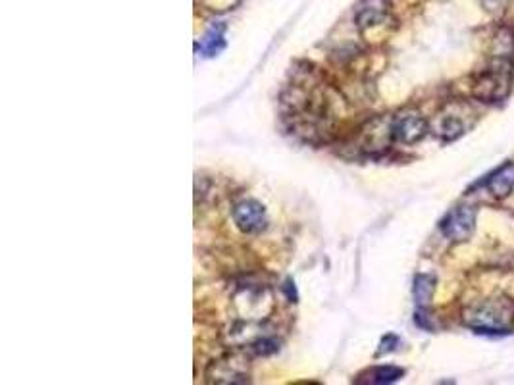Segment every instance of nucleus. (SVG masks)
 <instances>
[{"label": "nucleus", "mask_w": 514, "mask_h": 385, "mask_svg": "<svg viewBox=\"0 0 514 385\" xmlns=\"http://www.w3.org/2000/svg\"><path fill=\"white\" fill-rule=\"evenodd\" d=\"M513 60L514 56L491 54L488 66L481 69L474 81V96L486 103L503 101L513 89Z\"/></svg>", "instance_id": "nucleus-1"}, {"label": "nucleus", "mask_w": 514, "mask_h": 385, "mask_svg": "<svg viewBox=\"0 0 514 385\" xmlns=\"http://www.w3.org/2000/svg\"><path fill=\"white\" fill-rule=\"evenodd\" d=\"M464 322L480 334L506 332L513 324V307L506 300H483L464 312Z\"/></svg>", "instance_id": "nucleus-2"}, {"label": "nucleus", "mask_w": 514, "mask_h": 385, "mask_svg": "<svg viewBox=\"0 0 514 385\" xmlns=\"http://www.w3.org/2000/svg\"><path fill=\"white\" fill-rule=\"evenodd\" d=\"M389 126H391V139L401 145H416L429 131V123L426 118L420 112L411 110V108L401 110L397 116H393L389 120Z\"/></svg>", "instance_id": "nucleus-3"}, {"label": "nucleus", "mask_w": 514, "mask_h": 385, "mask_svg": "<svg viewBox=\"0 0 514 385\" xmlns=\"http://www.w3.org/2000/svg\"><path fill=\"white\" fill-rule=\"evenodd\" d=\"M249 360L239 354H230L225 359L212 362L206 370V377L212 384H245L249 382Z\"/></svg>", "instance_id": "nucleus-4"}, {"label": "nucleus", "mask_w": 514, "mask_h": 385, "mask_svg": "<svg viewBox=\"0 0 514 385\" xmlns=\"http://www.w3.org/2000/svg\"><path fill=\"white\" fill-rule=\"evenodd\" d=\"M476 208L474 206H454L439 223V230L451 241H466L476 230Z\"/></svg>", "instance_id": "nucleus-5"}, {"label": "nucleus", "mask_w": 514, "mask_h": 385, "mask_svg": "<svg viewBox=\"0 0 514 385\" xmlns=\"http://www.w3.org/2000/svg\"><path fill=\"white\" fill-rule=\"evenodd\" d=\"M464 104H447L443 110L436 116L431 123V131L443 141H454L463 135L468 129V123L464 120Z\"/></svg>", "instance_id": "nucleus-6"}, {"label": "nucleus", "mask_w": 514, "mask_h": 385, "mask_svg": "<svg viewBox=\"0 0 514 385\" xmlns=\"http://www.w3.org/2000/svg\"><path fill=\"white\" fill-rule=\"evenodd\" d=\"M233 222L243 233H260L268 225V216L262 203L255 198H245L233 206Z\"/></svg>", "instance_id": "nucleus-7"}, {"label": "nucleus", "mask_w": 514, "mask_h": 385, "mask_svg": "<svg viewBox=\"0 0 514 385\" xmlns=\"http://www.w3.org/2000/svg\"><path fill=\"white\" fill-rule=\"evenodd\" d=\"M389 14V4L387 0H360L357 12H354V22L360 29L379 26Z\"/></svg>", "instance_id": "nucleus-8"}, {"label": "nucleus", "mask_w": 514, "mask_h": 385, "mask_svg": "<svg viewBox=\"0 0 514 385\" xmlns=\"http://www.w3.org/2000/svg\"><path fill=\"white\" fill-rule=\"evenodd\" d=\"M495 198H506L514 189V162H505L481 183Z\"/></svg>", "instance_id": "nucleus-9"}, {"label": "nucleus", "mask_w": 514, "mask_h": 385, "mask_svg": "<svg viewBox=\"0 0 514 385\" xmlns=\"http://www.w3.org/2000/svg\"><path fill=\"white\" fill-rule=\"evenodd\" d=\"M404 376L403 368H397V366H376V368L368 370L366 374H362L360 379H357L359 384H393L397 379H401Z\"/></svg>", "instance_id": "nucleus-10"}, {"label": "nucleus", "mask_w": 514, "mask_h": 385, "mask_svg": "<svg viewBox=\"0 0 514 385\" xmlns=\"http://www.w3.org/2000/svg\"><path fill=\"white\" fill-rule=\"evenodd\" d=\"M436 291V277L429 274H420L416 275L414 280V299L420 307H426L429 300H431V295Z\"/></svg>", "instance_id": "nucleus-11"}, {"label": "nucleus", "mask_w": 514, "mask_h": 385, "mask_svg": "<svg viewBox=\"0 0 514 385\" xmlns=\"http://www.w3.org/2000/svg\"><path fill=\"white\" fill-rule=\"evenodd\" d=\"M223 46H225V41H223V27H220V29L212 27V29L206 33L205 41H203V52H205L206 56H214V54H218V52L222 51Z\"/></svg>", "instance_id": "nucleus-12"}, {"label": "nucleus", "mask_w": 514, "mask_h": 385, "mask_svg": "<svg viewBox=\"0 0 514 385\" xmlns=\"http://www.w3.org/2000/svg\"><path fill=\"white\" fill-rule=\"evenodd\" d=\"M203 2H205L210 10H228L232 8V6H235L239 0H203Z\"/></svg>", "instance_id": "nucleus-13"}]
</instances>
